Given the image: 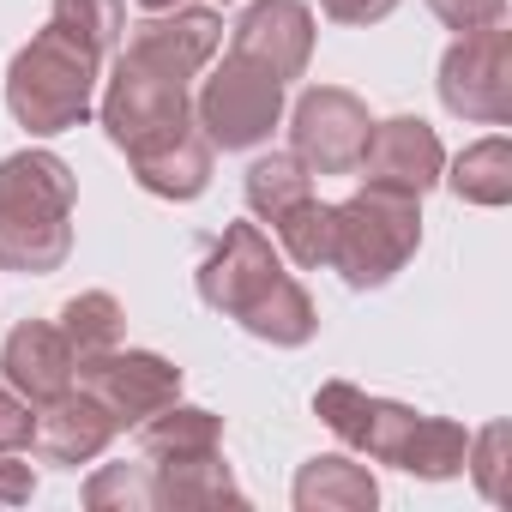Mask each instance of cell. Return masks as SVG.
I'll use <instances>...</instances> for the list:
<instances>
[{
  "label": "cell",
  "mask_w": 512,
  "mask_h": 512,
  "mask_svg": "<svg viewBox=\"0 0 512 512\" xmlns=\"http://www.w3.org/2000/svg\"><path fill=\"white\" fill-rule=\"evenodd\" d=\"M73 169L55 151H19L0 163V266L49 278L73 253Z\"/></svg>",
  "instance_id": "1"
},
{
  "label": "cell",
  "mask_w": 512,
  "mask_h": 512,
  "mask_svg": "<svg viewBox=\"0 0 512 512\" xmlns=\"http://www.w3.org/2000/svg\"><path fill=\"white\" fill-rule=\"evenodd\" d=\"M97 73H103V55L85 49L79 37H67L61 25H43L19 55H13V73H7V109L25 133H67V127H85L91 115V97H97Z\"/></svg>",
  "instance_id": "2"
},
{
  "label": "cell",
  "mask_w": 512,
  "mask_h": 512,
  "mask_svg": "<svg viewBox=\"0 0 512 512\" xmlns=\"http://www.w3.org/2000/svg\"><path fill=\"white\" fill-rule=\"evenodd\" d=\"M422 247V205L392 187H362L356 199L332 205V272H344L350 290L392 284L410 253Z\"/></svg>",
  "instance_id": "3"
},
{
  "label": "cell",
  "mask_w": 512,
  "mask_h": 512,
  "mask_svg": "<svg viewBox=\"0 0 512 512\" xmlns=\"http://www.w3.org/2000/svg\"><path fill=\"white\" fill-rule=\"evenodd\" d=\"M103 127L109 139L139 157V151H157L169 139H181L193 127V97H187V79H169L133 55H115V73H109V91H103Z\"/></svg>",
  "instance_id": "4"
},
{
  "label": "cell",
  "mask_w": 512,
  "mask_h": 512,
  "mask_svg": "<svg viewBox=\"0 0 512 512\" xmlns=\"http://www.w3.org/2000/svg\"><path fill=\"white\" fill-rule=\"evenodd\" d=\"M193 121L211 139V151H247V145L272 139V127L284 121V79L266 73L260 61L229 55L205 79V91L193 103Z\"/></svg>",
  "instance_id": "5"
},
{
  "label": "cell",
  "mask_w": 512,
  "mask_h": 512,
  "mask_svg": "<svg viewBox=\"0 0 512 512\" xmlns=\"http://www.w3.org/2000/svg\"><path fill=\"white\" fill-rule=\"evenodd\" d=\"M440 103L464 121L500 127L512 121V31L506 25H482L464 31L446 61H440Z\"/></svg>",
  "instance_id": "6"
},
{
  "label": "cell",
  "mask_w": 512,
  "mask_h": 512,
  "mask_svg": "<svg viewBox=\"0 0 512 512\" xmlns=\"http://www.w3.org/2000/svg\"><path fill=\"white\" fill-rule=\"evenodd\" d=\"M368 103L344 85H314L302 91L290 115V157L308 175H356L362 145H368Z\"/></svg>",
  "instance_id": "7"
},
{
  "label": "cell",
  "mask_w": 512,
  "mask_h": 512,
  "mask_svg": "<svg viewBox=\"0 0 512 512\" xmlns=\"http://www.w3.org/2000/svg\"><path fill=\"white\" fill-rule=\"evenodd\" d=\"M314 416H320L350 452H362V458H374V464H398V470H404V458H410V446H416V428H422V410L392 404V398H374V392H362V386H350V380H326V386L314 392Z\"/></svg>",
  "instance_id": "8"
},
{
  "label": "cell",
  "mask_w": 512,
  "mask_h": 512,
  "mask_svg": "<svg viewBox=\"0 0 512 512\" xmlns=\"http://www.w3.org/2000/svg\"><path fill=\"white\" fill-rule=\"evenodd\" d=\"M79 386L115 416V428H139L145 416H157L163 404L181 398V368L157 350H103L91 362H79Z\"/></svg>",
  "instance_id": "9"
},
{
  "label": "cell",
  "mask_w": 512,
  "mask_h": 512,
  "mask_svg": "<svg viewBox=\"0 0 512 512\" xmlns=\"http://www.w3.org/2000/svg\"><path fill=\"white\" fill-rule=\"evenodd\" d=\"M278 278H284V266H278L272 241L260 235V223H229V229L205 247V260H199V302H205L211 314L241 320Z\"/></svg>",
  "instance_id": "10"
},
{
  "label": "cell",
  "mask_w": 512,
  "mask_h": 512,
  "mask_svg": "<svg viewBox=\"0 0 512 512\" xmlns=\"http://www.w3.org/2000/svg\"><path fill=\"white\" fill-rule=\"evenodd\" d=\"M356 175H362L368 187H392V193L422 199V193L446 175V151H440V139H434L428 121H416V115H392V121L368 127V145H362Z\"/></svg>",
  "instance_id": "11"
},
{
  "label": "cell",
  "mask_w": 512,
  "mask_h": 512,
  "mask_svg": "<svg viewBox=\"0 0 512 512\" xmlns=\"http://www.w3.org/2000/svg\"><path fill=\"white\" fill-rule=\"evenodd\" d=\"M229 55L260 61L278 79H302L314 55V13L302 0H253L229 31Z\"/></svg>",
  "instance_id": "12"
},
{
  "label": "cell",
  "mask_w": 512,
  "mask_h": 512,
  "mask_svg": "<svg viewBox=\"0 0 512 512\" xmlns=\"http://www.w3.org/2000/svg\"><path fill=\"white\" fill-rule=\"evenodd\" d=\"M217 49H223V19L211 7H169V13H145L121 55H133L169 79H193Z\"/></svg>",
  "instance_id": "13"
},
{
  "label": "cell",
  "mask_w": 512,
  "mask_h": 512,
  "mask_svg": "<svg viewBox=\"0 0 512 512\" xmlns=\"http://www.w3.org/2000/svg\"><path fill=\"white\" fill-rule=\"evenodd\" d=\"M0 380H7L31 410H43V404H55L61 392H73L79 356H73V344L61 338V326L25 320V326L7 332V344H0Z\"/></svg>",
  "instance_id": "14"
},
{
  "label": "cell",
  "mask_w": 512,
  "mask_h": 512,
  "mask_svg": "<svg viewBox=\"0 0 512 512\" xmlns=\"http://www.w3.org/2000/svg\"><path fill=\"white\" fill-rule=\"evenodd\" d=\"M115 434H121V428H115V416H109V410L79 386V392H61L55 404H43V410H37L31 446H37V458H43V464H67V470H79V464H91Z\"/></svg>",
  "instance_id": "15"
},
{
  "label": "cell",
  "mask_w": 512,
  "mask_h": 512,
  "mask_svg": "<svg viewBox=\"0 0 512 512\" xmlns=\"http://www.w3.org/2000/svg\"><path fill=\"white\" fill-rule=\"evenodd\" d=\"M127 163H133V181L157 199H199L211 187V139L199 133V121L181 139H169L157 151H139Z\"/></svg>",
  "instance_id": "16"
},
{
  "label": "cell",
  "mask_w": 512,
  "mask_h": 512,
  "mask_svg": "<svg viewBox=\"0 0 512 512\" xmlns=\"http://www.w3.org/2000/svg\"><path fill=\"white\" fill-rule=\"evenodd\" d=\"M139 452L151 464H181V458L223 452V422L199 404H163L157 416L139 422Z\"/></svg>",
  "instance_id": "17"
},
{
  "label": "cell",
  "mask_w": 512,
  "mask_h": 512,
  "mask_svg": "<svg viewBox=\"0 0 512 512\" xmlns=\"http://www.w3.org/2000/svg\"><path fill=\"white\" fill-rule=\"evenodd\" d=\"M151 500L169 512H193V506H241V488L223 464V452L205 458H181V464H151Z\"/></svg>",
  "instance_id": "18"
},
{
  "label": "cell",
  "mask_w": 512,
  "mask_h": 512,
  "mask_svg": "<svg viewBox=\"0 0 512 512\" xmlns=\"http://www.w3.org/2000/svg\"><path fill=\"white\" fill-rule=\"evenodd\" d=\"M374 500H380V482L368 476V464L338 458V452L308 458L302 476H296V506L302 512H368Z\"/></svg>",
  "instance_id": "19"
},
{
  "label": "cell",
  "mask_w": 512,
  "mask_h": 512,
  "mask_svg": "<svg viewBox=\"0 0 512 512\" xmlns=\"http://www.w3.org/2000/svg\"><path fill=\"white\" fill-rule=\"evenodd\" d=\"M241 326L253 332V338H266V344H278V350H296V344H308L314 332H320V314H314V302H308V290L284 272L260 302H253L247 314H241Z\"/></svg>",
  "instance_id": "20"
},
{
  "label": "cell",
  "mask_w": 512,
  "mask_h": 512,
  "mask_svg": "<svg viewBox=\"0 0 512 512\" xmlns=\"http://www.w3.org/2000/svg\"><path fill=\"white\" fill-rule=\"evenodd\" d=\"M452 193L458 199H470V205H506L512 199V145H506V133H494V139H476L470 151H458V163H452Z\"/></svg>",
  "instance_id": "21"
},
{
  "label": "cell",
  "mask_w": 512,
  "mask_h": 512,
  "mask_svg": "<svg viewBox=\"0 0 512 512\" xmlns=\"http://www.w3.org/2000/svg\"><path fill=\"white\" fill-rule=\"evenodd\" d=\"M121 332H127V314H121V302H115L109 290H85V296H73V302L61 308V338L73 344L79 362L115 350Z\"/></svg>",
  "instance_id": "22"
},
{
  "label": "cell",
  "mask_w": 512,
  "mask_h": 512,
  "mask_svg": "<svg viewBox=\"0 0 512 512\" xmlns=\"http://www.w3.org/2000/svg\"><path fill=\"white\" fill-rule=\"evenodd\" d=\"M314 187H308V169L296 163V157H260V163H253L247 169V211L253 217H260V223H278L290 205H302Z\"/></svg>",
  "instance_id": "23"
},
{
  "label": "cell",
  "mask_w": 512,
  "mask_h": 512,
  "mask_svg": "<svg viewBox=\"0 0 512 512\" xmlns=\"http://www.w3.org/2000/svg\"><path fill=\"white\" fill-rule=\"evenodd\" d=\"M49 25H61L67 37H79L85 49H97L109 61L115 43L127 37V0H55Z\"/></svg>",
  "instance_id": "24"
},
{
  "label": "cell",
  "mask_w": 512,
  "mask_h": 512,
  "mask_svg": "<svg viewBox=\"0 0 512 512\" xmlns=\"http://www.w3.org/2000/svg\"><path fill=\"white\" fill-rule=\"evenodd\" d=\"M272 229H278V241H284V253H290L296 266L320 272V266L332 260V205H320L314 193H308L302 205H290Z\"/></svg>",
  "instance_id": "25"
},
{
  "label": "cell",
  "mask_w": 512,
  "mask_h": 512,
  "mask_svg": "<svg viewBox=\"0 0 512 512\" xmlns=\"http://www.w3.org/2000/svg\"><path fill=\"white\" fill-rule=\"evenodd\" d=\"M464 452H470V434H464L458 422H446V416H422L404 470H410V476H428V482H446V476L464 470Z\"/></svg>",
  "instance_id": "26"
},
{
  "label": "cell",
  "mask_w": 512,
  "mask_h": 512,
  "mask_svg": "<svg viewBox=\"0 0 512 512\" xmlns=\"http://www.w3.org/2000/svg\"><path fill=\"white\" fill-rule=\"evenodd\" d=\"M85 506L91 512H109V506L145 512V506H157L151 500V464H109V470H97L85 482Z\"/></svg>",
  "instance_id": "27"
},
{
  "label": "cell",
  "mask_w": 512,
  "mask_h": 512,
  "mask_svg": "<svg viewBox=\"0 0 512 512\" xmlns=\"http://www.w3.org/2000/svg\"><path fill=\"white\" fill-rule=\"evenodd\" d=\"M500 452H506V422L482 428V440H470V452H464V470H476V482H482L488 500L506 494V488H500Z\"/></svg>",
  "instance_id": "28"
},
{
  "label": "cell",
  "mask_w": 512,
  "mask_h": 512,
  "mask_svg": "<svg viewBox=\"0 0 512 512\" xmlns=\"http://www.w3.org/2000/svg\"><path fill=\"white\" fill-rule=\"evenodd\" d=\"M428 7H434V19H440L446 31H458V37L506 19V0H428Z\"/></svg>",
  "instance_id": "29"
},
{
  "label": "cell",
  "mask_w": 512,
  "mask_h": 512,
  "mask_svg": "<svg viewBox=\"0 0 512 512\" xmlns=\"http://www.w3.org/2000/svg\"><path fill=\"white\" fill-rule=\"evenodd\" d=\"M31 428H37V410L0 380V452H25L31 446Z\"/></svg>",
  "instance_id": "30"
},
{
  "label": "cell",
  "mask_w": 512,
  "mask_h": 512,
  "mask_svg": "<svg viewBox=\"0 0 512 512\" xmlns=\"http://www.w3.org/2000/svg\"><path fill=\"white\" fill-rule=\"evenodd\" d=\"M332 25H380L386 13H398V0H320Z\"/></svg>",
  "instance_id": "31"
},
{
  "label": "cell",
  "mask_w": 512,
  "mask_h": 512,
  "mask_svg": "<svg viewBox=\"0 0 512 512\" xmlns=\"http://www.w3.org/2000/svg\"><path fill=\"white\" fill-rule=\"evenodd\" d=\"M37 494V476H31V464H19L13 452H0V506H25Z\"/></svg>",
  "instance_id": "32"
},
{
  "label": "cell",
  "mask_w": 512,
  "mask_h": 512,
  "mask_svg": "<svg viewBox=\"0 0 512 512\" xmlns=\"http://www.w3.org/2000/svg\"><path fill=\"white\" fill-rule=\"evenodd\" d=\"M145 13H169V7H187V0H139Z\"/></svg>",
  "instance_id": "33"
}]
</instances>
